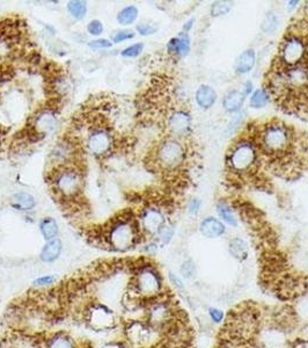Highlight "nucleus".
Here are the masks:
<instances>
[{
  "instance_id": "37",
  "label": "nucleus",
  "mask_w": 308,
  "mask_h": 348,
  "mask_svg": "<svg viewBox=\"0 0 308 348\" xmlns=\"http://www.w3.org/2000/svg\"><path fill=\"white\" fill-rule=\"evenodd\" d=\"M137 30H138V33L140 35H151V34H154L157 32V27L155 26H152L150 24H142L137 26Z\"/></svg>"
},
{
  "instance_id": "22",
  "label": "nucleus",
  "mask_w": 308,
  "mask_h": 348,
  "mask_svg": "<svg viewBox=\"0 0 308 348\" xmlns=\"http://www.w3.org/2000/svg\"><path fill=\"white\" fill-rule=\"evenodd\" d=\"M230 252L235 259L239 261H243L248 256V246L240 238H235L230 244Z\"/></svg>"
},
{
  "instance_id": "29",
  "label": "nucleus",
  "mask_w": 308,
  "mask_h": 348,
  "mask_svg": "<svg viewBox=\"0 0 308 348\" xmlns=\"http://www.w3.org/2000/svg\"><path fill=\"white\" fill-rule=\"evenodd\" d=\"M49 348H74L73 341L66 335H57L51 339Z\"/></svg>"
},
{
  "instance_id": "13",
  "label": "nucleus",
  "mask_w": 308,
  "mask_h": 348,
  "mask_svg": "<svg viewBox=\"0 0 308 348\" xmlns=\"http://www.w3.org/2000/svg\"><path fill=\"white\" fill-rule=\"evenodd\" d=\"M88 320L93 327L97 330H107L115 323V315L105 305H95L89 311Z\"/></svg>"
},
{
  "instance_id": "30",
  "label": "nucleus",
  "mask_w": 308,
  "mask_h": 348,
  "mask_svg": "<svg viewBox=\"0 0 308 348\" xmlns=\"http://www.w3.org/2000/svg\"><path fill=\"white\" fill-rule=\"evenodd\" d=\"M278 27V18L276 14L270 13L264 18L263 22H262V29L265 33H273Z\"/></svg>"
},
{
  "instance_id": "3",
  "label": "nucleus",
  "mask_w": 308,
  "mask_h": 348,
  "mask_svg": "<svg viewBox=\"0 0 308 348\" xmlns=\"http://www.w3.org/2000/svg\"><path fill=\"white\" fill-rule=\"evenodd\" d=\"M308 60V39L296 28L288 30L279 44L273 67H291Z\"/></svg>"
},
{
  "instance_id": "47",
  "label": "nucleus",
  "mask_w": 308,
  "mask_h": 348,
  "mask_svg": "<svg viewBox=\"0 0 308 348\" xmlns=\"http://www.w3.org/2000/svg\"><path fill=\"white\" fill-rule=\"evenodd\" d=\"M0 142H2V135H0Z\"/></svg>"
},
{
  "instance_id": "5",
  "label": "nucleus",
  "mask_w": 308,
  "mask_h": 348,
  "mask_svg": "<svg viewBox=\"0 0 308 348\" xmlns=\"http://www.w3.org/2000/svg\"><path fill=\"white\" fill-rule=\"evenodd\" d=\"M187 159L185 147L175 137L166 138L157 147L155 162L162 171L175 172Z\"/></svg>"
},
{
  "instance_id": "42",
  "label": "nucleus",
  "mask_w": 308,
  "mask_h": 348,
  "mask_svg": "<svg viewBox=\"0 0 308 348\" xmlns=\"http://www.w3.org/2000/svg\"><path fill=\"white\" fill-rule=\"evenodd\" d=\"M218 348H241L240 343L234 342V341H226L223 345H220Z\"/></svg>"
},
{
  "instance_id": "28",
  "label": "nucleus",
  "mask_w": 308,
  "mask_h": 348,
  "mask_svg": "<svg viewBox=\"0 0 308 348\" xmlns=\"http://www.w3.org/2000/svg\"><path fill=\"white\" fill-rule=\"evenodd\" d=\"M232 6H233L232 2H216L211 6V14L214 17H220L230 12Z\"/></svg>"
},
{
  "instance_id": "27",
  "label": "nucleus",
  "mask_w": 308,
  "mask_h": 348,
  "mask_svg": "<svg viewBox=\"0 0 308 348\" xmlns=\"http://www.w3.org/2000/svg\"><path fill=\"white\" fill-rule=\"evenodd\" d=\"M67 11L70 12L72 17L78 19V20H81V19L86 17V13H87L86 3L78 2V0H75V2H70L67 4Z\"/></svg>"
},
{
  "instance_id": "6",
  "label": "nucleus",
  "mask_w": 308,
  "mask_h": 348,
  "mask_svg": "<svg viewBox=\"0 0 308 348\" xmlns=\"http://www.w3.org/2000/svg\"><path fill=\"white\" fill-rule=\"evenodd\" d=\"M132 290L142 298H157L162 290V280L159 272L151 265H144L137 271Z\"/></svg>"
},
{
  "instance_id": "46",
  "label": "nucleus",
  "mask_w": 308,
  "mask_h": 348,
  "mask_svg": "<svg viewBox=\"0 0 308 348\" xmlns=\"http://www.w3.org/2000/svg\"><path fill=\"white\" fill-rule=\"evenodd\" d=\"M174 348H188L187 346H176V347H174Z\"/></svg>"
},
{
  "instance_id": "33",
  "label": "nucleus",
  "mask_w": 308,
  "mask_h": 348,
  "mask_svg": "<svg viewBox=\"0 0 308 348\" xmlns=\"http://www.w3.org/2000/svg\"><path fill=\"white\" fill-rule=\"evenodd\" d=\"M181 274L187 279H191L196 274V266L191 260L185 261L181 267Z\"/></svg>"
},
{
  "instance_id": "38",
  "label": "nucleus",
  "mask_w": 308,
  "mask_h": 348,
  "mask_svg": "<svg viewBox=\"0 0 308 348\" xmlns=\"http://www.w3.org/2000/svg\"><path fill=\"white\" fill-rule=\"evenodd\" d=\"M90 48L94 49H101V48H110L112 47V42L106 39H100V40H95L92 41V42L89 43Z\"/></svg>"
},
{
  "instance_id": "4",
  "label": "nucleus",
  "mask_w": 308,
  "mask_h": 348,
  "mask_svg": "<svg viewBox=\"0 0 308 348\" xmlns=\"http://www.w3.org/2000/svg\"><path fill=\"white\" fill-rule=\"evenodd\" d=\"M139 223L135 218L121 217L112 222L107 230V240L115 249L125 251L137 243L139 237Z\"/></svg>"
},
{
  "instance_id": "34",
  "label": "nucleus",
  "mask_w": 308,
  "mask_h": 348,
  "mask_svg": "<svg viewBox=\"0 0 308 348\" xmlns=\"http://www.w3.org/2000/svg\"><path fill=\"white\" fill-rule=\"evenodd\" d=\"M209 317H210L211 320L216 324H220L224 321L225 318V313L223 312V310L217 309V308H210L209 309Z\"/></svg>"
},
{
  "instance_id": "18",
  "label": "nucleus",
  "mask_w": 308,
  "mask_h": 348,
  "mask_svg": "<svg viewBox=\"0 0 308 348\" xmlns=\"http://www.w3.org/2000/svg\"><path fill=\"white\" fill-rule=\"evenodd\" d=\"M62 248L63 244L58 238L49 240V243L45 245L41 252L42 261H44V263H52V261H55L59 256Z\"/></svg>"
},
{
  "instance_id": "39",
  "label": "nucleus",
  "mask_w": 308,
  "mask_h": 348,
  "mask_svg": "<svg viewBox=\"0 0 308 348\" xmlns=\"http://www.w3.org/2000/svg\"><path fill=\"white\" fill-rule=\"evenodd\" d=\"M54 281H55V276L48 275V276H43V278H40V279L35 280V282L34 283H35L36 286H48Z\"/></svg>"
},
{
  "instance_id": "2",
  "label": "nucleus",
  "mask_w": 308,
  "mask_h": 348,
  "mask_svg": "<svg viewBox=\"0 0 308 348\" xmlns=\"http://www.w3.org/2000/svg\"><path fill=\"white\" fill-rule=\"evenodd\" d=\"M261 157L253 138H240L231 145L226 154L228 171L238 177L249 176L256 172Z\"/></svg>"
},
{
  "instance_id": "12",
  "label": "nucleus",
  "mask_w": 308,
  "mask_h": 348,
  "mask_svg": "<svg viewBox=\"0 0 308 348\" xmlns=\"http://www.w3.org/2000/svg\"><path fill=\"white\" fill-rule=\"evenodd\" d=\"M167 127L174 136H185L191 129V117L184 109H174L167 119Z\"/></svg>"
},
{
  "instance_id": "23",
  "label": "nucleus",
  "mask_w": 308,
  "mask_h": 348,
  "mask_svg": "<svg viewBox=\"0 0 308 348\" xmlns=\"http://www.w3.org/2000/svg\"><path fill=\"white\" fill-rule=\"evenodd\" d=\"M40 229H41L42 234H43V237L47 240L55 239L57 233H58V225H57L55 219H52L50 217L44 218L43 221L41 222Z\"/></svg>"
},
{
  "instance_id": "9",
  "label": "nucleus",
  "mask_w": 308,
  "mask_h": 348,
  "mask_svg": "<svg viewBox=\"0 0 308 348\" xmlns=\"http://www.w3.org/2000/svg\"><path fill=\"white\" fill-rule=\"evenodd\" d=\"M154 327H152L150 324L143 323V321L135 320L129 324L127 328L128 339L136 346H145L152 342L155 335Z\"/></svg>"
},
{
  "instance_id": "14",
  "label": "nucleus",
  "mask_w": 308,
  "mask_h": 348,
  "mask_svg": "<svg viewBox=\"0 0 308 348\" xmlns=\"http://www.w3.org/2000/svg\"><path fill=\"white\" fill-rule=\"evenodd\" d=\"M167 49L170 54L178 57H183L190 50V39L187 33H181L180 35L174 37L167 44Z\"/></svg>"
},
{
  "instance_id": "21",
  "label": "nucleus",
  "mask_w": 308,
  "mask_h": 348,
  "mask_svg": "<svg viewBox=\"0 0 308 348\" xmlns=\"http://www.w3.org/2000/svg\"><path fill=\"white\" fill-rule=\"evenodd\" d=\"M11 203L15 208V209L19 210H32L34 207H35V199H34L33 195H30L29 193H18V194H14L11 199Z\"/></svg>"
},
{
  "instance_id": "8",
  "label": "nucleus",
  "mask_w": 308,
  "mask_h": 348,
  "mask_svg": "<svg viewBox=\"0 0 308 348\" xmlns=\"http://www.w3.org/2000/svg\"><path fill=\"white\" fill-rule=\"evenodd\" d=\"M146 318L147 323L155 330L168 326L173 320V308L169 301L154 300L151 302L146 309Z\"/></svg>"
},
{
  "instance_id": "26",
  "label": "nucleus",
  "mask_w": 308,
  "mask_h": 348,
  "mask_svg": "<svg viewBox=\"0 0 308 348\" xmlns=\"http://www.w3.org/2000/svg\"><path fill=\"white\" fill-rule=\"evenodd\" d=\"M217 211H218L219 217L223 219L224 222L227 223L230 225H237V218H235L233 211L230 207L227 206L225 202H219L217 204Z\"/></svg>"
},
{
  "instance_id": "44",
  "label": "nucleus",
  "mask_w": 308,
  "mask_h": 348,
  "mask_svg": "<svg viewBox=\"0 0 308 348\" xmlns=\"http://www.w3.org/2000/svg\"><path fill=\"white\" fill-rule=\"evenodd\" d=\"M178 332H181V333H183V327H180V328H178V327L176 326V330L174 331V335L176 336V338H178ZM184 340H185V339H184V336L180 335V341H181L182 345H185V343H184Z\"/></svg>"
},
{
  "instance_id": "17",
  "label": "nucleus",
  "mask_w": 308,
  "mask_h": 348,
  "mask_svg": "<svg viewBox=\"0 0 308 348\" xmlns=\"http://www.w3.org/2000/svg\"><path fill=\"white\" fill-rule=\"evenodd\" d=\"M255 60H256V55H255L254 50L248 49V50L243 51L238 57L237 62H235V71L241 74L248 73L250 70H253V67L255 65Z\"/></svg>"
},
{
  "instance_id": "7",
  "label": "nucleus",
  "mask_w": 308,
  "mask_h": 348,
  "mask_svg": "<svg viewBox=\"0 0 308 348\" xmlns=\"http://www.w3.org/2000/svg\"><path fill=\"white\" fill-rule=\"evenodd\" d=\"M55 191L63 198H74L82 191V174L75 167H64L54 176Z\"/></svg>"
},
{
  "instance_id": "31",
  "label": "nucleus",
  "mask_w": 308,
  "mask_h": 348,
  "mask_svg": "<svg viewBox=\"0 0 308 348\" xmlns=\"http://www.w3.org/2000/svg\"><path fill=\"white\" fill-rule=\"evenodd\" d=\"M144 49V44L143 43H136L132 44L130 47L125 48L123 51H122V56L123 57H137V56H139L142 54Z\"/></svg>"
},
{
  "instance_id": "19",
  "label": "nucleus",
  "mask_w": 308,
  "mask_h": 348,
  "mask_svg": "<svg viewBox=\"0 0 308 348\" xmlns=\"http://www.w3.org/2000/svg\"><path fill=\"white\" fill-rule=\"evenodd\" d=\"M57 120L51 112H43L36 117L35 130L40 134L50 132L56 128Z\"/></svg>"
},
{
  "instance_id": "25",
  "label": "nucleus",
  "mask_w": 308,
  "mask_h": 348,
  "mask_svg": "<svg viewBox=\"0 0 308 348\" xmlns=\"http://www.w3.org/2000/svg\"><path fill=\"white\" fill-rule=\"evenodd\" d=\"M269 93L267 90H256L250 97V106L253 108H263L269 102Z\"/></svg>"
},
{
  "instance_id": "36",
  "label": "nucleus",
  "mask_w": 308,
  "mask_h": 348,
  "mask_svg": "<svg viewBox=\"0 0 308 348\" xmlns=\"http://www.w3.org/2000/svg\"><path fill=\"white\" fill-rule=\"evenodd\" d=\"M87 29H88L89 34L97 36V35H100V34H102V32H104V25H102L98 20H93V21L89 22Z\"/></svg>"
},
{
  "instance_id": "1",
  "label": "nucleus",
  "mask_w": 308,
  "mask_h": 348,
  "mask_svg": "<svg viewBox=\"0 0 308 348\" xmlns=\"http://www.w3.org/2000/svg\"><path fill=\"white\" fill-rule=\"evenodd\" d=\"M258 153L270 164L280 165V162H290L294 154L295 137L287 124L280 121H272L261 126L253 136Z\"/></svg>"
},
{
  "instance_id": "24",
  "label": "nucleus",
  "mask_w": 308,
  "mask_h": 348,
  "mask_svg": "<svg viewBox=\"0 0 308 348\" xmlns=\"http://www.w3.org/2000/svg\"><path fill=\"white\" fill-rule=\"evenodd\" d=\"M137 17H138V10L135 6H128L122 10L117 15V21L123 26L131 25L132 22L136 21Z\"/></svg>"
},
{
  "instance_id": "20",
  "label": "nucleus",
  "mask_w": 308,
  "mask_h": 348,
  "mask_svg": "<svg viewBox=\"0 0 308 348\" xmlns=\"http://www.w3.org/2000/svg\"><path fill=\"white\" fill-rule=\"evenodd\" d=\"M245 98L246 97L243 96L242 92H239V91H232V92L226 94V97L224 98V101H223L224 108L230 113H235L240 111L243 102H245Z\"/></svg>"
},
{
  "instance_id": "45",
  "label": "nucleus",
  "mask_w": 308,
  "mask_h": 348,
  "mask_svg": "<svg viewBox=\"0 0 308 348\" xmlns=\"http://www.w3.org/2000/svg\"><path fill=\"white\" fill-rule=\"evenodd\" d=\"M192 22H193V20H190V21H188V22H187V24L184 25L183 29L185 30V32H187V30H188V32H189L190 28H191V26H192Z\"/></svg>"
},
{
  "instance_id": "15",
  "label": "nucleus",
  "mask_w": 308,
  "mask_h": 348,
  "mask_svg": "<svg viewBox=\"0 0 308 348\" xmlns=\"http://www.w3.org/2000/svg\"><path fill=\"white\" fill-rule=\"evenodd\" d=\"M200 232L208 238H218L225 233V225L214 217L205 218L200 223Z\"/></svg>"
},
{
  "instance_id": "16",
  "label": "nucleus",
  "mask_w": 308,
  "mask_h": 348,
  "mask_svg": "<svg viewBox=\"0 0 308 348\" xmlns=\"http://www.w3.org/2000/svg\"><path fill=\"white\" fill-rule=\"evenodd\" d=\"M217 100V93L211 86L201 85L196 92V101L199 107L209 109L215 105Z\"/></svg>"
},
{
  "instance_id": "43",
  "label": "nucleus",
  "mask_w": 308,
  "mask_h": 348,
  "mask_svg": "<svg viewBox=\"0 0 308 348\" xmlns=\"http://www.w3.org/2000/svg\"><path fill=\"white\" fill-rule=\"evenodd\" d=\"M252 91H253V84L250 81H248V82H246L245 85H243V90L241 91V92L243 93V96L247 97L248 94L252 93Z\"/></svg>"
},
{
  "instance_id": "32",
  "label": "nucleus",
  "mask_w": 308,
  "mask_h": 348,
  "mask_svg": "<svg viewBox=\"0 0 308 348\" xmlns=\"http://www.w3.org/2000/svg\"><path fill=\"white\" fill-rule=\"evenodd\" d=\"M174 236V228L172 225H165L161 229V231L158 233L159 239L161 240L162 244H168L170 240H172V238Z\"/></svg>"
},
{
  "instance_id": "11",
  "label": "nucleus",
  "mask_w": 308,
  "mask_h": 348,
  "mask_svg": "<svg viewBox=\"0 0 308 348\" xmlns=\"http://www.w3.org/2000/svg\"><path fill=\"white\" fill-rule=\"evenodd\" d=\"M166 225V218L157 208H146L140 216V226L146 233L154 236Z\"/></svg>"
},
{
  "instance_id": "35",
  "label": "nucleus",
  "mask_w": 308,
  "mask_h": 348,
  "mask_svg": "<svg viewBox=\"0 0 308 348\" xmlns=\"http://www.w3.org/2000/svg\"><path fill=\"white\" fill-rule=\"evenodd\" d=\"M135 37V33L131 32V30H121V32H117L115 35L113 36V41L115 43L123 42L125 40H130Z\"/></svg>"
},
{
  "instance_id": "10",
  "label": "nucleus",
  "mask_w": 308,
  "mask_h": 348,
  "mask_svg": "<svg viewBox=\"0 0 308 348\" xmlns=\"http://www.w3.org/2000/svg\"><path fill=\"white\" fill-rule=\"evenodd\" d=\"M87 149L95 156H104L110 152L113 146V137L105 129H96L88 136L86 143Z\"/></svg>"
},
{
  "instance_id": "41",
  "label": "nucleus",
  "mask_w": 308,
  "mask_h": 348,
  "mask_svg": "<svg viewBox=\"0 0 308 348\" xmlns=\"http://www.w3.org/2000/svg\"><path fill=\"white\" fill-rule=\"evenodd\" d=\"M199 207H200L199 200H192V201L190 202V204H189L190 213H191V214H197V213H198V210H199Z\"/></svg>"
},
{
  "instance_id": "40",
  "label": "nucleus",
  "mask_w": 308,
  "mask_h": 348,
  "mask_svg": "<svg viewBox=\"0 0 308 348\" xmlns=\"http://www.w3.org/2000/svg\"><path fill=\"white\" fill-rule=\"evenodd\" d=\"M168 278L170 280V282H172V285L176 287L177 289H183L184 288V286H183V283H182V281L180 279H178V276H176L175 274H173L172 272L168 274Z\"/></svg>"
}]
</instances>
